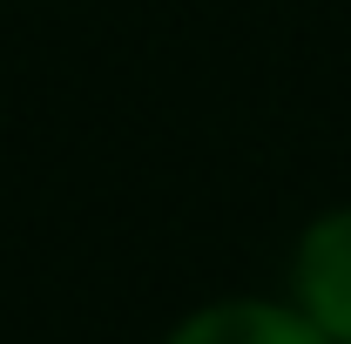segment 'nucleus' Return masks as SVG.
Listing matches in <instances>:
<instances>
[{"label": "nucleus", "instance_id": "obj_1", "mask_svg": "<svg viewBox=\"0 0 351 344\" xmlns=\"http://www.w3.org/2000/svg\"><path fill=\"white\" fill-rule=\"evenodd\" d=\"M291 304L331 344H351V203L311 216L291 243Z\"/></svg>", "mask_w": 351, "mask_h": 344}, {"label": "nucleus", "instance_id": "obj_2", "mask_svg": "<svg viewBox=\"0 0 351 344\" xmlns=\"http://www.w3.org/2000/svg\"><path fill=\"white\" fill-rule=\"evenodd\" d=\"M162 344H331L291 297H217L176 317Z\"/></svg>", "mask_w": 351, "mask_h": 344}]
</instances>
